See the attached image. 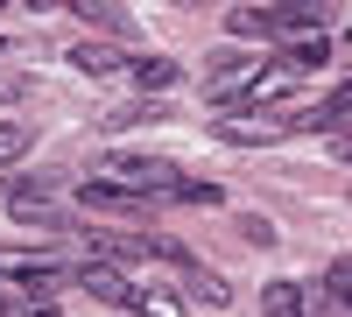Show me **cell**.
<instances>
[{
    "mask_svg": "<svg viewBox=\"0 0 352 317\" xmlns=\"http://www.w3.org/2000/svg\"><path fill=\"white\" fill-rule=\"evenodd\" d=\"M155 113H162V106H113V113H106V127H127V120H155Z\"/></svg>",
    "mask_w": 352,
    "mask_h": 317,
    "instance_id": "obj_17",
    "label": "cell"
},
{
    "mask_svg": "<svg viewBox=\"0 0 352 317\" xmlns=\"http://www.w3.org/2000/svg\"><path fill=\"white\" fill-rule=\"evenodd\" d=\"M219 134H226V141H240V149H268V141L296 134V127H289V113H226Z\"/></svg>",
    "mask_w": 352,
    "mask_h": 317,
    "instance_id": "obj_5",
    "label": "cell"
},
{
    "mask_svg": "<svg viewBox=\"0 0 352 317\" xmlns=\"http://www.w3.org/2000/svg\"><path fill=\"white\" fill-rule=\"evenodd\" d=\"M0 50H8V43H0Z\"/></svg>",
    "mask_w": 352,
    "mask_h": 317,
    "instance_id": "obj_22",
    "label": "cell"
},
{
    "mask_svg": "<svg viewBox=\"0 0 352 317\" xmlns=\"http://www.w3.org/2000/svg\"><path fill=\"white\" fill-rule=\"evenodd\" d=\"M184 296H190V303H204V310H226V303H232V289H226V275H212L204 261H197V268L184 275Z\"/></svg>",
    "mask_w": 352,
    "mask_h": 317,
    "instance_id": "obj_11",
    "label": "cell"
},
{
    "mask_svg": "<svg viewBox=\"0 0 352 317\" xmlns=\"http://www.w3.org/2000/svg\"><path fill=\"white\" fill-rule=\"evenodd\" d=\"M289 127H296V134H303V127H310V134H317V127H338V134H352V85H338V92H331L324 106H296V113H289Z\"/></svg>",
    "mask_w": 352,
    "mask_h": 317,
    "instance_id": "obj_6",
    "label": "cell"
},
{
    "mask_svg": "<svg viewBox=\"0 0 352 317\" xmlns=\"http://www.w3.org/2000/svg\"><path fill=\"white\" fill-rule=\"evenodd\" d=\"M261 317H310V296L296 282H268V289H261Z\"/></svg>",
    "mask_w": 352,
    "mask_h": 317,
    "instance_id": "obj_12",
    "label": "cell"
},
{
    "mask_svg": "<svg viewBox=\"0 0 352 317\" xmlns=\"http://www.w3.org/2000/svg\"><path fill=\"white\" fill-rule=\"evenodd\" d=\"M169 205H219V184H190V177H184V190H176Z\"/></svg>",
    "mask_w": 352,
    "mask_h": 317,
    "instance_id": "obj_16",
    "label": "cell"
},
{
    "mask_svg": "<svg viewBox=\"0 0 352 317\" xmlns=\"http://www.w3.org/2000/svg\"><path fill=\"white\" fill-rule=\"evenodd\" d=\"M28 317H56V310H50V303H36V310H28Z\"/></svg>",
    "mask_w": 352,
    "mask_h": 317,
    "instance_id": "obj_20",
    "label": "cell"
},
{
    "mask_svg": "<svg viewBox=\"0 0 352 317\" xmlns=\"http://www.w3.org/2000/svg\"><path fill=\"white\" fill-rule=\"evenodd\" d=\"M14 162H28V127L0 120V169H14Z\"/></svg>",
    "mask_w": 352,
    "mask_h": 317,
    "instance_id": "obj_15",
    "label": "cell"
},
{
    "mask_svg": "<svg viewBox=\"0 0 352 317\" xmlns=\"http://www.w3.org/2000/svg\"><path fill=\"white\" fill-rule=\"evenodd\" d=\"M106 184L141 190V197H155V205H169V197L184 190V169L162 162V155H106Z\"/></svg>",
    "mask_w": 352,
    "mask_h": 317,
    "instance_id": "obj_1",
    "label": "cell"
},
{
    "mask_svg": "<svg viewBox=\"0 0 352 317\" xmlns=\"http://www.w3.org/2000/svg\"><path fill=\"white\" fill-rule=\"evenodd\" d=\"M134 317H184V296H176L169 282L141 275V296H134Z\"/></svg>",
    "mask_w": 352,
    "mask_h": 317,
    "instance_id": "obj_10",
    "label": "cell"
},
{
    "mask_svg": "<svg viewBox=\"0 0 352 317\" xmlns=\"http://www.w3.org/2000/svg\"><path fill=\"white\" fill-rule=\"evenodd\" d=\"M127 71H134V85H148V92H169V85H176V78H184V71H176V64H169V56H134V64H127Z\"/></svg>",
    "mask_w": 352,
    "mask_h": 317,
    "instance_id": "obj_14",
    "label": "cell"
},
{
    "mask_svg": "<svg viewBox=\"0 0 352 317\" xmlns=\"http://www.w3.org/2000/svg\"><path fill=\"white\" fill-rule=\"evenodd\" d=\"M331 56H338V43L324 36V28H317V36H289V43H282V64L296 71V78H310V71H324Z\"/></svg>",
    "mask_w": 352,
    "mask_h": 317,
    "instance_id": "obj_7",
    "label": "cell"
},
{
    "mask_svg": "<svg viewBox=\"0 0 352 317\" xmlns=\"http://www.w3.org/2000/svg\"><path fill=\"white\" fill-rule=\"evenodd\" d=\"M78 205H85V212H113V219H155V197L120 190V184H106V177L78 184Z\"/></svg>",
    "mask_w": 352,
    "mask_h": 317,
    "instance_id": "obj_4",
    "label": "cell"
},
{
    "mask_svg": "<svg viewBox=\"0 0 352 317\" xmlns=\"http://www.w3.org/2000/svg\"><path fill=\"white\" fill-rule=\"evenodd\" d=\"M296 85H303V78L289 71V64H268V71H261V78L247 85V99H240V106H282L289 92H296Z\"/></svg>",
    "mask_w": 352,
    "mask_h": 317,
    "instance_id": "obj_9",
    "label": "cell"
},
{
    "mask_svg": "<svg viewBox=\"0 0 352 317\" xmlns=\"http://www.w3.org/2000/svg\"><path fill=\"white\" fill-rule=\"evenodd\" d=\"M345 56H352V36H345Z\"/></svg>",
    "mask_w": 352,
    "mask_h": 317,
    "instance_id": "obj_21",
    "label": "cell"
},
{
    "mask_svg": "<svg viewBox=\"0 0 352 317\" xmlns=\"http://www.w3.org/2000/svg\"><path fill=\"white\" fill-rule=\"evenodd\" d=\"M71 64H78V71H92V78H113V71H127L134 56H127L120 43H71Z\"/></svg>",
    "mask_w": 352,
    "mask_h": 317,
    "instance_id": "obj_8",
    "label": "cell"
},
{
    "mask_svg": "<svg viewBox=\"0 0 352 317\" xmlns=\"http://www.w3.org/2000/svg\"><path fill=\"white\" fill-rule=\"evenodd\" d=\"M331 155H338V162H352V134H338V141H331Z\"/></svg>",
    "mask_w": 352,
    "mask_h": 317,
    "instance_id": "obj_19",
    "label": "cell"
},
{
    "mask_svg": "<svg viewBox=\"0 0 352 317\" xmlns=\"http://www.w3.org/2000/svg\"><path fill=\"white\" fill-rule=\"evenodd\" d=\"M240 240H254V247H268V240H275V226H268V219H240Z\"/></svg>",
    "mask_w": 352,
    "mask_h": 317,
    "instance_id": "obj_18",
    "label": "cell"
},
{
    "mask_svg": "<svg viewBox=\"0 0 352 317\" xmlns=\"http://www.w3.org/2000/svg\"><path fill=\"white\" fill-rule=\"evenodd\" d=\"M261 71H268V50H232V56H219V64L204 71V99L212 106H240Z\"/></svg>",
    "mask_w": 352,
    "mask_h": 317,
    "instance_id": "obj_2",
    "label": "cell"
},
{
    "mask_svg": "<svg viewBox=\"0 0 352 317\" xmlns=\"http://www.w3.org/2000/svg\"><path fill=\"white\" fill-rule=\"evenodd\" d=\"M324 310L331 317H352V254L324 268Z\"/></svg>",
    "mask_w": 352,
    "mask_h": 317,
    "instance_id": "obj_13",
    "label": "cell"
},
{
    "mask_svg": "<svg viewBox=\"0 0 352 317\" xmlns=\"http://www.w3.org/2000/svg\"><path fill=\"white\" fill-rule=\"evenodd\" d=\"M78 289L85 296H99V303H113V310H134V296H141V275H127V268H113V261H85L78 275Z\"/></svg>",
    "mask_w": 352,
    "mask_h": 317,
    "instance_id": "obj_3",
    "label": "cell"
}]
</instances>
